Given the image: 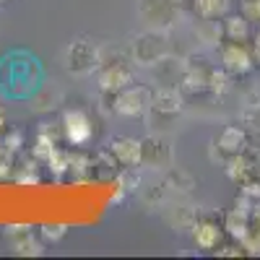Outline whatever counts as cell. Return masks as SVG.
<instances>
[{
    "mask_svg": "<svg viewBox=\"0 0 260 260\" xmlns=\"http://www.w3.org/2000/svg\"><path fill=\"white\" fill-rule=\"evenodd\" d=\"M13 250H16V255H42V245L31 237V232L18 234L13 240Z\"/></svg>",
    "mask_w": 260,
    "mask_h": 260,
    "instance_id": "cell-21",
    "label": "cell"
},
{
    "mask_svg": "<svg viewBox=\"0 0 260 260\" xmlns=\"http://www.w3.org/2000/svg\"><path fill=\"white\" fill-rule=\"evenodd\" d=\"M198 208L190 206V203H175L167 213V221L175 226V229H192L195 219H198Z\"/></svg>",
    "mask_w": 260,
    "mask_h": 260,
    "instance_id": "cell-16",
    "label": "cell"
},
{
    "mask_svg": "<svg viewBox=\"0 0 260 260\" xmlns=\"http://www.w3.org/2000/svg\"><path fill=\"white\" fill-rule=\"evenodd\" d=\"M99 65V47L91 39H73L68 47H65V71L71 76H89L96 71Z\"/></svg>",
    "mask_w": 260,
    "mask_h": 260,
    "instance_id": "cell-4",
    "label": "cell"
},
{
    "mask_svg": "<svg viewBox=\"0 0 260 260\" xmlns=\"http://www.w3.org/2000/svg\"><path fill=\"white\" fill-rule=\"evenodd\" d=\"M182 102H185V94L180 91V86H156V89L151 91L148 112L159 120H164V122H172L182 112Z\"/></svg>",
    "mask_w": 260,
    "mask_h": 260,
    "instance_id": "cell-5",
    "label": "cell"
},
{
    "mask_svg": "<svg viewBox=\"0 0 260 260\" xmlns=\"http://www.w3.org/2000/svg\"><path fill=\"white\" fill-rule=\"evenodd\" d=\"M216 255H221V257H240V255H247V250H245V245H229V247L216 250Z\"/></svg>",
    "mask_w": 260,
    "mask_h": 260,
    "instance_id": "cell-27",
    "label": "cell"
},
{
    "mask_svg": "<svg viewBox=\"0 0 260 260\" xmlns=\"http://www.w3.org/2000/svg\"><path fill=\"white\" fill-rule=\"evenodd\" d=\"M167 55H169V37L167 31H159V29L141 31L133 39V45H130V60L141 65V68H154Z\"/></svg>",
    "mask_w": 260,
    "mask_h": 260,
    "instance_id": "cell-1",
    "label": "cell"
},
{
    "mask_svg": "<svg viewBox=\"0 0 260 260\" xmlns=\"http://www.w3.org/2000/svg\"><path fill=\"white\" fill-rule=\"evenodd\" d=\"M252 60L260 65V42H255V47H252Z\"/></svg>",
    "mask_w": 260,
    "mask_h": 260,
    "instance_id": "cell-29",
    "label": "cell"
},
{
    "mask_svg": "<svg viewBox=\"0 0 260 260\" xmlns=\"http://www.w3.org/2000/svg\"><path fill=\"white\" fill-rule=\"evenodd\" d=\"M164 182H167L169 190H175V192H192V187H195V177L190 175V172H185L182 167L164 169Z\"/></svg>",
    "mask_w": 260,
    "mask_h": 260,
    "instance_id": "cell-17",
    "label": "cell"
},
{
    "mask_svg": "<svg viewBox=\"0 0 260 260\" xmlns=\"http://www.w3.org/2000/svg\"><path fill=\"white\" fill-rule=\"evenodd\" d=\"M110 154L117 159L120 167L125 169H138L143 167V151H141V141L127 138V136H115L110 143Z\"/></svg>",
    "mask_w": 260,
    "mask_h": 260,
    "instance_id": "cell-10",
    "label": "cell"
},
{
    "mask_svg": "<svg viewBox=\"0 0 260 260\" xmlns=\"http://www.w3.org/2000/svg\"><path fill=\"white\" fill-rule=\"evenodd\" d=\"M252 52L245 47V42H221V68L229 76H247L252 71Z\"/></svg>",
    "mask_w": 260,
    "mask_h": 260,
    "instance_id": "cell-6",
    "label": "cell"
},
{
    "mask_svg": "<svg viewBox=\"0 0 260 260\" xmlns=\"http://www.w3.org/2000/svg\"><path fill=\"white\" fill-rule=\"evenodd\" d=\"M167 182H164V177L159 180V182H151V185H146L143 190H141V198H143V203L146 206H161L164 203V198H167Z\"/></svg>",
    "mask_w": 260,
    "mask_h": 260,
    "instance_id": "cell-20",
    "label": "cell"
},
{
    "mask_svg": "<svg viewBox=\"0 0 260 260\" xmlns=\"http://www.w3.org/2000/svg\"><path fill=\"white\" fill-rule=\"evenodd\" d=\"M221 237H224V224H219L213 216H203L198 213V219L192 224V240L198 247L203 250H216L221 245Z\"/></svg>",
    "mask_w": 260,
    "mask_h": 260,
    "instance_id": "cell-9",
    "label": "cell"
},
{
    "mask_svg": "<svg viewBox=\"0 0 260 260\" xmlns=\"http://www.w3.org/2000/svg\"><path fill=\"white\" fill-rule=\"evenodd\" d=\"M226 175H229V180L237 182V185L247 182L250 177H255V156L247 154V151H242V154L226 159Z\"/></svg>",
    "mask_w": 260,
    "mask_h": 260,
    "instance_id": "cell-12",
    "label": "cell"
},
{
    "mask_svg": "<svg viewBox=\"0 0 260 260\" xmlns=\"http://www.w3.org/2000/svg\"><path fill=\"white\" fill-rule=\"evenodd\" d=\"M3 130H6V115L0 112V133H3Z\"/></svg>",
    "mask_w": 260,
    "mask_h": 260,
    "instance_id": "cell-30",
    "label": "cell"
},
{
    "mask_svg": "<svg viewBox=\"0 0 260 260\" xmlns=\"http://www.w3.org/2000/svg\"><path fill=\"white\" fill-rule=\"evenodd\" d=\"M180 6H187L198 18H224L229 13V0H180Z\"/></svg>",
    "mask_w": 260,
    "mask_h": 260,
    "instance_id": "cell-13",
    "label": "cell"
},
{
    "mask_svg": "<svg viewBox=\"0 0 260 260\" xmlns=\"http://www.w3.org/2000/svg\"><path fill=\"white\" fill-rule=\"evenodd\" d=\"M240 3H242V16L247 21L260 24V0H240Z\"/></svg>",
    "mask_w": 260,
    "mask_h": 260,
    "instance_id": "cell-23",
    "label": "cell"
},
{
    "mask_svg": "<svg viewBox=\"0 0 260 260\" xmlns=\"http://www.w3.org/2000/svg\"><path fill=\"white\" fill-rule=\"evenodd\" d=\"M247 229H250V213H245V211H240V208H234V211L226 213L224 232H226L229 237H234V240L242 242L245 234H247Z\"/></svg>",
    "mask_w": 260,
    "mask_h": 260,
    "instance_id": "cell-18",
    "label": "cell"
},
{
    "mask_svg": "<svg viewBox=\"0 0 260 260\" xmlns=\"http://www.w3.org/2000/svg\"><path fill=\"white\" fill-rule=\"evenodd\" d=\"M221 29H224V42H247L250 39V21L242 13L240 16H224Z\"/></svg>",
    "mask_w": 260,
    "mask_h": 260,
    "instance_id": "cell-15",
    "label": "cell"
},
{
    "mask_svg": "<svg viewBox=\"0 0 260 260\" xmlns=\"http://www.w3.org/2000/svg\"><path fill=\"white\" fill-rule=\"evenodd\" d=\"M62 234H65V226L62 224H47V226H42V237H45V240L57 242Z\"/></svg>",
    "mask_w": 260,
    "mask_h": 260,
    "instance_id": "cell-26",
    "label": "cell"
},
{
    "mask_svg": "<svg viewBox=\"0 0 260 260\" xmlns=\"http://www.w3.org/2000/svg\"><path fill=\"white\" fill-rule=\"evenodd\" d=\"M240 187H242V195H247L250 201H260V175L250 177V180L242 182Z\"/></svg>",
    "mask_w": 260,
    "mask_h": 260,
    "instance_id": "cell-24",
    "label": "cell"
},
{
    "mask_svg": "<svg viewBox=\"0 0 260 260\" xmlns=\"http://www.w3.org/2000/svg\"><path fill=\"white\" fill-rule=\"evenodd\" d=\"M31 226H26V224H16V226H8V234H13V237H18V234H26Z\"/></svg>",
    "mask_w": 260,
    "mask_h": 260,
    "instance_id": "cell-28",
    "label": "cell"
},
{
    "mask_svg": "<svg viewBox=\"0 0 260 260\" xmlns=\"http://www.w3.org/2000/svg\"><path fill=\"white\" fill-rule=\"evenodd\" d=\"M245 125H247L250 133H257L260 136V104H255L252 110L245 112Z\"/></svg>",
    "mask_w": 260,
    "mask_h": 260,
    "instance_id": "cell-25",
    "label": "cell"
},
{
    "mask_svg": "<svg viewBox=\"0 0 260 260\" xmlns=\"http://www.w3.org/2000/svg\"><path fill=\"white\" fill-rule=\"evenodd\" d=\"M195 34H198L201 42L213 45V47H221V42H224V29H221L219 21H213V18H201L198 24H195Z\"/></svg>",
    "mask_w": 260,
    "mask_h": 260,
    "instance_id": "cell-19",
    "label": "cell"
},
{
    "mask_svg": "<svg viewBox=\"0 0 260 260\" xmlns=\"http://www.w3.org/2000/svg\"><path fill=\"white\" fill-rule=\"evenodd\" d=\"M143 151V167H154V169H169L172 167V146L161 136H148L141 141Z\"/></svg>",
    "mask_w": 260,
    "mask_h": 260,
    "instance_id": "cell-8",
    "label": "cell"
},
{
    "mask_svg": "<svg viewBox=\"0 0 260 260\" xmlns=\"http://www.w3.org/2000/svg\"><path fill=\"white\" fill-rule=\"evenodd\" d=\"M62 133L68 138V143L73 146H86L94 136V127H91V120L83 110H68L62 115Z\"/></svg>",
    "mask_w": 260,
    "mask_h": 260,
    "instance_id": "cell-7",
    "label": "cell"
},
{
    "mask_svg": "<svg viewBox=\"0 0 260 260\" xmlns=\"http://www.w3.org/2000/svg\"><path fill=\"white\" fill-rule=\"evenodd\" d=\"M102 94H107V91H102ZM107 99H110V112L122 115V117H143L151 107V89L130 83L125 89H120L117 94H107Z\"/></svg>",
    "mask_w": 260,
    "mask_h": 260,
    "instance_id": "cell-3",
    "label": "cell"
},
{
    "mask_svg": "<svg viewBox=\"0 0 260 260\" xmlns=\"http://www.w3.org/2000/svg\"><path fill=\"white\" fill-rule=\"evenodd\" d=\"M247 130L245 127H237V125H226L219 138H216V148H219V154L224 159H232L237 154H242V151H247Z\"/></svg>",
    "mask_w": 260,
    "mask_h": 260,
    "instance_id": "cell-11",
    "label": "cell"
},
{
    "mask_svg": "<svg viewBox=\"0 0 260 260\" xmlns=\"http://www.w3.org/2000/svg\"><path fill=\"white\" fill-rule=\"evenodd\" d=\"M55 104H57V96L50 94V89H39L37 96L31 99V110L34 112H50V110H55Z\"/></svg>",
    "mask_w": 260,
    "mask_h": 260,
    "instance_id": "cell-22",
    "label": "cell"
},
{
    "mask_svg": "<svg viewBox=\"0 0 260 260\" xmlns=\"http://www.w3.org/2000/svg\"><path fill=\"white\" fill-rule=\"evenodd\" d=\"M154 73H156L159 86H177L180 78L185 76V62L167 55L164 60H159V62L154 65Z\"/></svg>",
    "mask_w": 260,
    "mask_h": 260,
    "instance_id": "cell-14",
    "label": "cell"
},
{
    "mask_svg": "<svg viewBox=\"0 0 260 260\" xmlns=\"http://www.w3.org/2000/svg\"><path fill=\"white\" fill-rule=\"evenodd\" d=\"M180 0H138V16L146 29L169 31L180 21Z\"/></svg>",
    "mask_w": 260,
    "mask_h": 260,
    "instance_id": "cell-2",
    "label": "cell"
},
{
    "mask_svg": "<svg viewBox=\"0 0 260 260\" xmlns=\"http://www.w3.org/2000/svg\"><path fill=\"white\" fill-rule=\"evenodd\" d=\"M255 42H260V31H257V39H255Z\"/></svg>",
    "mask_w": 260,
    "mask_h": 260,
    "instance_id": "cell-31",
    "label": "cell"
}]
</instances>
